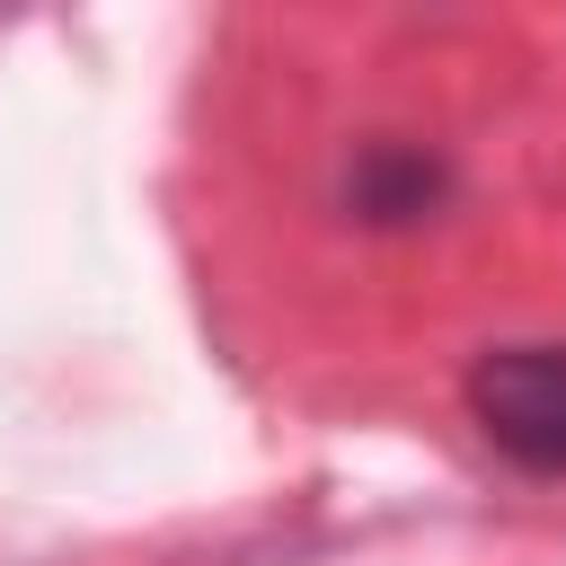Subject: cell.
Listing matches in <instances>:
<instances>
[{
  "mask_svg": "<svg viewBox=\"0 0 566 566\" xmlns=\"http://www.w3.org/2000/svg\"><path fill=\"white\" fill-rule=\"evenodd\" d=\"M460 398L495 460H513L522 478H566V345H486Z\"/></svg>",
  "mask_w": 566,
  "mask_h": 566,
  "instance_id": "1",
  "label": "cell"
},
{
  "mask_svg": "<svg viewBox=\"0 0 566 566\" xmlns=\"http://www.w3.org/2000/svg\"><path fill=\"white\" fill-rule=\"evenodd\" d=\"M451 195H460V168H451L433 142H407V133H371V142H354L345 168H336V203H345L363 230H416V221H433Z\"/></svg>",
  "mask_w": 566,
  "mask_h": 566,
  "instance_id": "2",
  "label": "cell"
}]
</instances>
